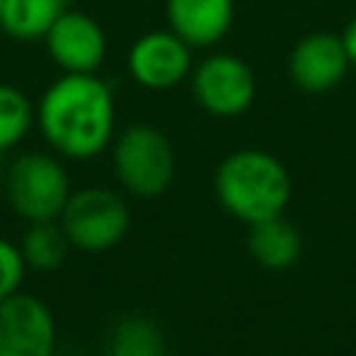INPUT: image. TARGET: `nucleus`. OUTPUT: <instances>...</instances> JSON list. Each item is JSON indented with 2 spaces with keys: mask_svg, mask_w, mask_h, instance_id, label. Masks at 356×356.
I'll list each match as a JSON object with an SVG mask.
<instances>
[{
  "mask_svg": "<svg viewBox=\"0 0 356 356\" xmlns=\"http://www.w3.org/2000/svg\"><path fill=\"white\" fill-rule=\"evenodd\" d=\"M36 125L44 142L67 159L103 153L114 134V97L95 72H61L36 103Z\"/></svg>",
  "mask_w": 356,
  "mask_h": 356,
  "instance_id": "nucleus-1",
  "label": "nucleus"
},
{
  "mask_svg": "<svg viewBox=\"0 0 356 356\" xmlns=\"http://www.w3.org/2000/svg\"><path fill=\"white\" fill-rule=\"evenodd\" d=\"M214 189L236 220L253 225L281 217L292 195V181L275 156L264 150H236L217 167Z\"/></svg>",
  "mask_w": 356,
  "mask_h": 356,
  "instance_id": "nucleus-2",
  "label": "nucleus"
},
{
  "mask_svg": "<svg viewBox=\"0 0 356 356\" xmlns=\"http://www.w3.org/2000/svg\"><path fill=\"white\" fill-rule=\"evenodd\" d=\"M3 186L8 206L25 222L58 220L67 197L72 195L64 164L39 150L17 156L3 172Z\"/></svg>",
  "mask_w": 356,
  "mask_h": 356,
  "instance_id": "nucleus-3",
  "label": "nucleus"
},
{
  "mask_svg": "<svg viewBox=\"0 0 356 356\" xmlns=\"http://www.w3.org/2000/svg\"><path fill=\"white\" fill-rule=\"evenodd\" d=\"M111 159L120 184L139 197L161 195L175 172L172 145L153 125L125 128L114 142Z\"/></svg>",
  "mask_w": 356,
  "mask_h": 356,
  "instance_id": "nucleus-4",
  "label": "nucleus"
},
{
  "mask_svg": "<svg viewBox=\"0 0 356 356\" xmlns=\"http://www.w3.org/2000/svg\"><path fill=\"white\" fill-rule=\"evenodd\" d=\"M58 222L72 248L86 253H100L114 248L125 236L131 217L125 200L117 192L89 186L67 197Z\"/></svg>",
  "mask_w": 356,
  "mask_h": 356,
  "instance_id": "nucleus-5",
  "label": "nucleus"
},
{
  "mask_svg": "<svg viewBox=\"0 0 356 356\" xmlns=\"http://www.w3.org/2000/svg\"><path fill=\"white\" fill-rule=\"evenodd\" d=\"M192 95L214 117H236L256 97L253 70L234 53H211L192 70Z\"/></svg>",
  "mask_w": 356,
  "mask_h": 356,
  "instance_id": "nucleus-6",
  "label": "nucleus"
},
{
  "mask_svg": "<svg viewBox=\"0 0 356 356\" xmlns=\"http://www.w3.org/2000/svg\"><path fill=\"white\" fill-rule=\"evenodd\" d=\"M56 320L44 300L14 292L0 300V356H53Z\"/></svg>",
  "mask_w": 356,
  "mask_h": 356,
  "instance_id": "nucleus-7",
  "label": "nucleus"
},
{
  "mask_svg": "<svg viewBox=\"0 0 356 356\" xmlns=\"http://www.w3.org/2000/svg\"><path fill=\"white\" fill-rule=\"evenodd\" d=\"M128 72L145 89H172L192 72V47L170 28L147 31L128 50Z\"/></svg>",
  "mask_w": 356,
  "mask_h": 356,
  "instance_id": "nucleus-8",
  "label": "nucleus"
},
{
  "mask_svg": "<svg viewBox=\"0 0 356 356\" xmlns=\"http://www.w3.org/2000/svg\"><path fill=\"white\" fill-rule=\"evenodd\" d=\"M44 47L61 72H97L106 58V33L83 11L67 8L44 33Z\"/></svg>",
  "mask_w": 356,
  "mask_h": 356,
  "instance_id": "nucleus-9",
  "label": "nucleus"
},
{
  "mask_svg": "<svg viewBox=\"0 0 356 356\" xmlns=\"http://www.w3.org/2000/svg\"><path fill=\"white\" fill-rule=\"evenodd\" d=\"M350 67L342 36L328 31L306 33L289 53V78L300 92L323 95L342 83Z\"/></svg>",
  "mask_w": 356,
  "mask_h": 356,
  "instance_id": "nucleus-10",
  "label": "nucleus"
},
{
  "mask_svg": "<svg viewBox=\"0 0 356 356\" xmlns=\"http://www.w3.org/2000/svg\"><path fill=\"white\" fill-rule=\"evenodd\" d=\"M167 28L189 47H211L234 25V0H167Z\"/></svg>",
  "mask_w": 356,
  "mask_h": 356,
  "instance_id": "nucleus-11",
  "label": "nucleus"
},
{
  "mask_svg": "<svg viewBox=\"0 0 356 356\" xmlns=\"http://www.w3.org/2000/svg\"><path fill=\"white\" fill-rule=\"evenodd\" d=\"M70 8V0H3L0 28L19 42L44 39L50 25Z\"/></svg>",
  "mask_w": 356,
  "mask_h": 356,
  "instance_id": "nucleus-12",
  "label": "nucleus"
},
{
  "mask_svg": "<svg viewBox=\"0 0 356 356\" xmlns=\"http://www.w3.org/2000/svg\"><path fill=\"white\" fill-rule=\"evenodd\" d=\"M250 253L267 270H286L300 256V236L284 217L250 225Z\"/></svg>",
  "mask_w": 356,
  "mask_h": 356,
  "instance_id": "nucleus-13",
  "label": "nucleus"
},
{
  "mask_svg": "<svg viewBox=\"0 0 356 356\" xmlns=\"http://www.w3.org/2000/svg\"><path fill=\"white\" fill-rule=\"evenodd\" d=\"M70 239L61 228L58 220H39V222H28L25 234H22V242H19V250H22V259H25V267L28 270H36V273H53L64 264L67 259V250H70Z\"/></svg>",
  "mask_w": 356,
  "mask_h": 356,
  "instance_id": "nucleus-14",
  "label": "nucleus"
},
{
  "mask_svg": "<svg viewBox=\"0 0 356 356\" xmlns=\"http://www.w3.org/2000/svg\"><path fill=\"white\" fill-rule=\"evenodd\" d=\"M106 356H167L159 325L145 317H122L106 345Z\"/></svg>",
  "mask_w": 356,
  "mask_h": 356,
  "instance_id": "nucleus-15",
  "label": "nucleus"
},
{
  "mask_svg": "<svg viewBox=\"0 0 356 356\" xmlns=\"http://www.w3.org/2000/svg\"><path fill=\"white\" fill-rule=\"evenodd\" d=\"M33 122L36 108L31 106L28 95L11 83H0V153L17 147Z\"/></svg>",
  "mask_w": 356,
  "mask_h": 356,
  "instance_id": "nucleus-16",
  "label": "nucleus"
},
{
  "mask_svg": "<svg viewBox=\"0 0 356 356\" xmlns=\"http://www.w3.org/2000/svg\"><path fill=\"white\" fill-rule=\"evenodd\" d=\"M25 259L19 245H14L11 239L0 236V300L11 298L14 292H19L22 278H25Z\"/></svg>",
  "mask_w": 356,
  "mask_h": 356,
  "instance_id": "nucleus-17",
  "label": "nucleus"
},
{
  "mask_svg": "<svg viewBox=\"0 0 356 356\" xmlns=\"http://www.w3.org/2000/svg\"><path fill=\"white\" fill-rule=\"evenodd\" d=\"M342 44H345V50H348L350 64H356V17L345 25V31H342Z\"/></svg>",
  "mask_w": 356,
  "mask_h": 356,
  "instance_id": "nucleus-18",
  "label": "nucleus"
},
{
  "mask_svg": "<svg viewBox=\"0 0 356 356\" xmlns=\"http://www.w3.org/2000/svg\"><path fill=\"white\" fill-rule=\"evenodd\" d=\"M3 172H6V167H3V153H0V178H3Z\"/></svg>",
  "mask_w": 356,
  "mask_h": 356,
  "instance_id": "nucleus-19",
  "label": "nucleus"
},
{
  "mask_svg": "<svg viewBox=\"0 0 356 356\" xmlns=\"http://www.w3.org/2000/svg\"><path fill=\"white\" fill-rule=\"evenodd\" d=\"M0 8H3V0H0Z\"/></svg>",
  "mask_w": 356,
  "mask_h": 356,
  "instance_id": "nucleus-20",
  "label": "nucleus"
}]
</instances>
